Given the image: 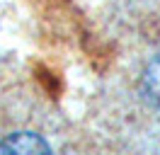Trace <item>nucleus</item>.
Returning <instances> with one entry per match:
<instances>
[{
    "label": "nucleus",
    "instance_id": "obj_2",
    "mask_svg": "<svg viewBox=\"0 0 160 155\" xmlns=\"http://www.w3.org/2000/svg\"><path fill=\"white\" fill-rule=\"evenodd\" d=\"M141 95L150 107L160 109V53L150 61L141 78Z\"/></svg>",
    "mask_w": 160,
    "mask_h": 155
},
{
    "label": "nucleus",
    "instance_id": "obj_1",
    "mask_svg": "<svg viewBox=\"0 0 160 155\" xmlns=\"http://www.w3.org/2000/svg\"><path fill=\"white\" fill-rule=\"evenodd\" d=\"M0 153H51L49 143L32 131H17L0 141Z\"/></svg>",
    "mask_w": 160,
    "mask_h": 155
}]
</instances>
